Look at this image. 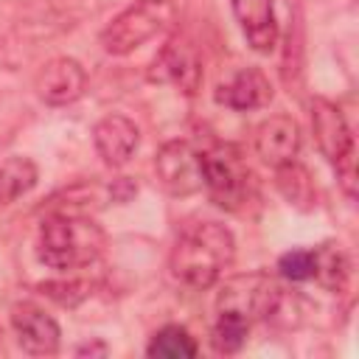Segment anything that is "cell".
<instances>
[{
  "mask_svg": "<svg viewBox=\"0 0 359 359\" xmlns=\"http://www.w3.org/2000/svg\"><path fill=\"white\" fill-rule=\"evenodd\" d=\"M196 351H199L196 339L182 325H163L146 348V353L157 359H191L196 356Z\"/></svg>",
  "mask_w": 359,
  "mask_h": 359,
  "instance_id": "18",
  "label": "cell"
},
{
  "mask_svg": "<svg viewBox=\"0 0 359 359\" xmlns=\"http://www.w3.org/2000/svg\"><path fill=\"white\" fill-rule=\"evenodd\" d=\"M39 180L34 160L28 157H6L0 163V210L25 196Z\"/></svg>",
  "mask_w": 359,
  "mask_h": 359,
  "instance_id": "17",
  "label": "cell"
},
{
  "mask_svg": "<svg viewBox=\"0 0 359 359\" xmlns=\"http://www.w3.org/2000/svg\"><path fill=\"white\" fill-rule=\"evenodd\" d=\"M42 294H48L50 300H56L59 306H79L81 300L90 297L93 292V283L90 280H79V278H70V280H45L42 286Z\"/></svg>",
  "mask_w": 359,
  "mask_h": 359,
  "instance_id": "20",
  "label": "cell"
},
{
  "mask_svg": "<svg viewBox=\"0 0 359 359\" xmlns=\"http://www.w3.org/2000/svg\"><path fill=\"white\" fill-rule=\"evenodd\" d=\"M348 278H351V261L339 244L328 241V244L314 247V278L311 280H317L328 292H342Z\"/></svg>",
  "mask_w": 359,
  "mask_h": 359,
  "instance_id": "16",
  "label": "cell"
},
{
  "mask_svg": "<svg viewBox=\"0 0 359 359\" xmlns=\"http://www.w3.org/2000/svg\"><path fill=\"white\" fill-rule=\"evenodd\" d=\"M236 258V238L219 222L185 224L171 247L168 272L171 278L194 292L210 289Z\"/></svg>",
  "mask_w": 359,
  "mask_h": 359,
  "instance_id": "1",
  "label": "cell"
},
{
  "mask_svg": "<svg viewBox=\"0 0 359 359\" xmlns=\"http://www.w3.org/2000/svg\"><path fill=\"white\" fill-rule=\"evenodd\" d=\"M11 328L17 342L31 356H53L59 351V323L34 300H20L11 306Z\"/></svg>",
  "mask_w": 359,
  "mask_h": 359,
  "instance_id": "10",
  "label": "cell"
},
{
  "mask_svg": "<svg viewBox=\"0 0 359 359\" xmlns=\"http://www.w3.org/2000/svg\"><path fill=\"white\" fill-rule=\"evenodd\" d=\"M300 143H303L300 126H297V121L289 118V115H269V118L261 121L258 129H255V151H258V157H261L266 165H272V168L297 160Z\"/></svg>",
  "mask_w": 359,
  "mask_h": 359,
  "instance_id": "12",
  "label": "cell"
},
{
  "mask_svg": "<svg viewBox=\"0 0 359 359\" xmlns=\"http://www.w3.org/2000/svg\"><path fill=\"white\" fill-rule=\"evenodd\" d=\"M247 331H250L247 320H241L236 314L216 311V320H213V328H210V345H213L216 353H236L247 342Z\"/></svg>",
  "mask_w": 359,
  "mask_h": 359,
  "instance_id": "19",
  "label": "cell"
},
{
  "mask_svg": "<svg viewBox=\"0 0 359 359\" xmlns=\"http://www.w3.org/2000/svg\"><path fill=\"white\" fill-rule=\"evenodd\" d=\"M233 17L255 53H272L278 45V17L272 0H230Z\"/></svg>",
  "mask_w": 359,
  "mask_h": 359,
  "instance_id": "13",
  "label": "cell"
},
{
  "mask_svg": "<svg viewBox=\"0 0 359 359\" xmlns=\"http://www.w3.org/2000/svg\"><path fill=\"white\" fill-rule=\"evenodd\" d=\"M76 353H79V356H81V353H101V356H104V353H107V345H101V342H98V345L84 342V345H79V348H76Z\"/></svg>",
  "mask_w": 359,
  "mask_h": 359,
  "instance_id": "22",
  "label": "cell"
},
{
  "mask_svg": "<svg viewBox=\"0 0 359 359\" xmlns=\"http://www.w3.org/2000/svg\"><path fill=\"white\" fill-rule=\"evenodd\" d=\"M177 20L174 0H137L101 31L98 42L109 56H129Z\"/></svg>",
  "mask_w": 359,
  "mask_h": 359,
  "instance_id": "4",
  "label": "cell"
},
{
  "mask_svg": "<svg viewBox=\"0 0 359 359\" xmlns=\"http://www.w3.org/2000/svg\"><path fill=\"white\" fill-rule=\"evenodd\" d=\"M278 272L286 280H294V283L311 280L314 278V250H289V252H283L280 261H278Z\"/></svg>",
  "mask_w": 359,
  "mask_h": 359,
  "instance_id": "21",
  "label": "cell"
},
{
  "mask_svg": "<svg viewBox=\"0 0 359 359\" xmlns=\"http://www.w3.org/2000/svg\"><path fill=\"white\" fill-rule=\"evenodd\" d=\"M275 185L278 191L283 194V199L297 208V210H311L317 205V188H314V180L311 174L297 163H286V165H278L275 168Z\"/></svg>",
  "mask_w": 359,
  "mask_h": 359,
  "instance_id": "15",
  "label": "cell"
},
{
  "mask_svg": "<svg viewBox=\"0 0 359 359\" xmlns=\"http://www.w3.org/2000/svg\"><path fill=\"white\" fill-rule=\"evenodd\" d=\"M283 300V289L266 272H247L224 280L216 297V311L236 314L250 325L258 320H272Z\"/></svg>",
  "mask_w": 359,
  "mask_h": 359,
  "instance_id": "6",
  "label": "cell"
},
{
  "mask_svg": "<svg viewBox=\"0 0 359 359\" xmlns=\"http://www.w3.org/2000/svg\"><path fill=\"white\" fill-rule=\"evenodd\" d=\"M149 81L154 84H171L185 95H196L202 87V59L191 39L171 36L149 67Z\"/></svg>",
  "mask_w": 359,
  "mask_h": 359,
  "instance_id": "7",
  "label": "cell"
},
{
  "mask_svg": "<svg viewBox=\"0 0 359 359\" xmlns=\"http://www.w3.org/2000/svg\"><path fill=\"white\" fill-rule=\"evenodd\" d=\"M311 129L320 154L334 165L342 191L353 199L356 194V146H353V132L337 104L328 98H314L311 101Z\"/></svg>",
  "mask_w": 359,
  "mask_h": 359,
  "instance_id": "5",
  "label": "cell"
},
{
  "mask_svg": "<svg viewBox=\"0 0 359 359\" xmlns=\"http://www.w3.org/2000/svg\"><path fill=\"white\" fill-rule=\"evenodd\" d=\"M104 247V227L81 213H50L42 219L36 233V258L59 272L84 269L95 264Z\"/></svg>",
  "mask_w": 359,
  "mask_h": 359,
  "instance_id": "2",
  "label": "cell"
},
{
  "mask_svg": "<svg viewBox=\"0 0 359 359\" xmlns=\"http://www.w3.org/2000/svg\"><path fill=\"white\" fill-rule=\"evenodd\" d=\"M213 98H216V104H222L227 109L247 112V109L266 107L272 101V84L258 67H241L227 81H222L216 87Z\"/></svg>",
  "mask_w": 359,
  "mask_h": 359,
  "instance_id": "14",
  "label": "cell"
},
{
  "mask_svg": "<svg viewBox=\"0 0 359 359\" xmlns=\"http://www.w3.org/2000/svg\"><path fill=\"white\" fill-rule=\"evenodd\" d=\"M34 90L39 101H45L48 107H67L84 95L87 70L73 56H53L39 67L34 79Z\"/></svg>",
  "mask_w": 359,
  "mask_h": 359,
  "instance_id": "9",
  "label": "cell"
},
{
  "mask_svg": "<svg viewBox=\"0 0 359 359\" xmlns=\"http://www.w3.org/2000/svg\"><path fill=\"white\" fill-rule=\"evenodd\" d=\"M202 163V188L210 199L233 213H241L255 199V177L241 151L233 143H213L199 151Z\"/></svg>",
  "mask_w": 359,
  "mask_h": 359,
  "instance_id": "3",
  "label": "cell"
},
{
  "mask_svg": "<svg viewBox=\"0 0 359 359\" xmlns=\"http://www.w3.org/2000/svg\"><path fill=\"white\" fill-rule=\"evenodd\" d=\"M154 174L171 196H191L202 191L199 151L188 140H168L154 157Z\"/></svg>",
  "mask_w": 359,
  "mask_h": 359,
  "instance_id": "8",
  "label": "cell"
},
{
  "mask_svg": "<svg viewBox=\"0 0 359 359\" xmlns=\"http://www.w3.org/2000/svg\"><path fill=\"white\" fill-rule=\"evenodd\" d=\"M93 143H95V151L104 160V165L121 168L135 157V151L140 146V129L126 115H118V112L104 115L93 129Z\"/></svg>",
  "mask_w": 359,
  "mask_h": 359,
  "instance_id": "11",
  "label": "cell"
}]
</instances>
